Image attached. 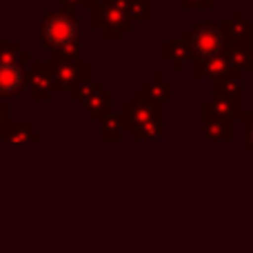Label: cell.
<instances>
[{"mask_svg":"<svg viewBox=\"0 0 253 253\" xmlns=\"http://www.w3.org/2000/svg\"><path fill=\"white\" fill-rule=\"evenodd\" d=\"M18 80H20V71L16 69V67L11 65H2L0 67V91H11V89H16Z\"/></svg>","mask_w":253,"mask_h":253,"instance_id":"7a4b0ae2","label":"cell"},{"mask_svg":"<svg viewBox=\"0 0 253 253\" xmlns=\"http://www.w3.org/2000/svg\"><path fill=\"white\" fill-rule=\"evenodd\" d=\"M76 36V27L71 29L69 18H51V20L44 25V38L47 42H53L56 47H62V44L71 42V38Z\"/></svg>","mask_w":253,"mask_h":253,"instance_id":"6da1fadb","label":"cell"}]
</instances>
